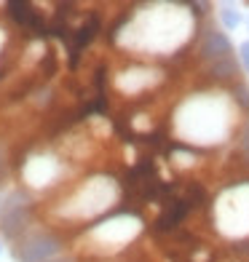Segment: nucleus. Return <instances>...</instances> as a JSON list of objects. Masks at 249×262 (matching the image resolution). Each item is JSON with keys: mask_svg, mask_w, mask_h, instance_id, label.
<instances>
[{"mask_svg": "<svg viewBox=\"0 0 249 262\" xmlns=\"http://www.w3.org/2000/svg\"><path fill=\"white\" fill-rule=\"evenodd\" d=\"M121 201V185L110 174H94L89 180L78 182V187L62 201V217L65 220H91L99 217L108 209H113Z\"/></svg>", "mask_w": 249, "mask_h": 262, "instance_id": "f257e3e1", "label": "nucleus"}, {"mask_svg": "<svg viewBox=\"0 0 249 262\" xmlns=\"http://www.w3.org/2000/svg\"><path fill=\"white\" fill-rule=\"evenodd\" d=\"M38 217V204L25 187H3L0 190V235L6 241H19L27 230H32Z\"/></svg>", "mask_w": 249, "mask_h": 262, "instance_id": "f03ea898", "label": "nucleus"}, {"mask_svg": "<svg viewBox=\"0 0 249 262\" xmlns=\"http://www.w3.org/2000/svg\"><path fill=\"white\" fill-rule=\"evenodd\" d=\"M11 252L16 262H56L67 257V238L54 225H35L19 241H14Z\"/></svg>", "mask_w": 249, "mask_h": 262, "instance_id": "7ed1b4c3", "label": "nucleus"}, {"mask_svg": "<svg viewBox=\"0 0 249 262\" xmlns=\"http://www.w3.org/2000/svg\"><path fill=\"white\" fill-rule=\"evenodd\" d=\"M0 14L19 32H25L30 40L49 38V21L51 19H46L43 11H38V3H30V0H6V3H0Z\"/></svg>", "mask_w": 249, "mask_h": 262, "instance_id": "20e7f679", "label": "nucleus"}, {"mask_svg": "<svg viewBox=\"0 0 249 262\" xmlns=\"http://www.w3.org/2000/svg\"><path fill=\"white\" fill-rule=\"evenodd\" d=\"M196 56H198L204 64H212V62H220V59L236 56V54H233V43H231V38H228V32L220 30V27H215V25L198 27Z\"/></svg>", "mask_w": 249, "mask_h": 262, "instance_id": "39448f33", "label": "nucleus"}, {"mask_svg": "<svg viewBox=\"0 0 249 262\" xmlns=\"http://www.w3.org/2000/svg\"><path fill=\"white\" fill-rule=\"evenodd\" d=\"M99 32H102V14L97 8H91L89 14L83 16L80 25L75 27L73 40H70V46H67V67H70V73H75V70H78L80 54L86 51L94 40H97Z\"/></svg>", "mask_w": 249, "mask_h": 262, "instance_id": "423d86ee", "label": "nucleus"}, {"mask_svg": "<svg viewBox=\"0 0 249 262\" xmlns=\"http://www.w3.org/2000/svg\"><path fill=\"white\" fill-rule=\"evenodd\" d=\"M204 70H206V75L212 80L233 86V83L239 80V75H241V62H239V56H228V59H220V62L204 64Z\"/></svg>", "mask_w": 249, "mask_h": 262, "instance_id": "0eeeda50", "label": "nucleus"}, {"mask_svg": "<svg viewBox=\"0 0 249 262\" xmlns=\"http://www.w3.org/2000/svg\"><path fill=\"white\" fill-rule=\"evenodd\" d=\"M188 214V201H174L172 206H166V211L156 220V230H174L177 225L185 220Z\"/></svg>", "mask_w": 249, "mask_h": 262, "instance_id": "6e6552de", "label": "nucleus"}, {"mask_svg": "<svg viewBox=\"0 0 249 262\" xmlns=\"http://www.w3.org/2000/svg\"><path fill=\"white\" fill-rule=\"evenodd\" d=\"M217 19H220V27L225 32H233L244 25V14H241V6L236 3H220L217 6Z\"/></svg>", "mask_w": 249, "mask_h": 262, "instance_id": "1a4fd4ad", "label": "nucleus"}, {"mask_svg": "<svg viewBox=\"0 0 249 262\" xmlns=\"http://www.w3.org/2000/svg\"><path fill=\"white\" fill-rule=\"evenodd\" d=\"M27 102L35 107V110H46V107H51L54 102H56V91H54V86L51 83H38L32 91H30V97H27Z\"/></svg>", "mask_w": 249, "mask_h": 262, "instance_id": "9d476101", "label": "nucleus"}, {"mask_svg": "<svg viewBox=\"0 0 249 262\" xmlns=\"http://www.w3.org/2000/svg\"><path fill=\"white\" fill-rule=\"evenodd\" d=\"M231 99L236 104V110L249 113V86H246L244 80H236L233 86H231Z\"/></svg>", "mask_w": 249, "mask_h": 262, "instance_id": "9b49d317", "label": "nucleus"}, {"mask_svg": "<svg viewBox=\"0 0 249 262\" xmlns=\"http://www.w3.org/2000/svg\"><path fill=\"white\" fill-rule=\"evenodd\" d=\"M11 163H14V158H11V152L0 145V190L6 187L8 182V174H11Z\"/></svg>", "mask_w": 249, "mask_h": 262, "instance_id": "f8f14e48", "label": "nucleus"}, {"mask_svg": "<svg viewBox=\"0 0 249 262\" xmlns=\"http://www.w3.org/2000/svg\"><path fill=\"white\" fill-rule=\"evenodd\" d=\"M239 150H241L244 161H249V118L244 121V126L239 131Z\"/></svg>", "mask_w": 249, "mask_h": 262, "instance_id": "ddd939ff", "label": "nucleus"}, {"mask_svg": "<svg viewBox=\"0 0 249 262\" xmlns=\"http://www.w3.org/2000/svg\"><path fill=\"white\" fill-rule=\"evenodd\" d=\"M231 249H233V254H239L241 259H249V235H241V238H236Z\"/></svg>", "mask_w": 249, "mask_h": 262, "instance_id": "4468645a", "label": "nucleus"}, {"mask_svg": "<svg viewBox=\"0 0 249 262\" xmlns=\"http://www.w3.org/2000/svg\"><path fill=\"white\" fill-rule=\"evenodd\" d=\"M239 62H241V70L249 75V40H244L239 46Z\"/></svg>", "mask_w": 249, "mask_h": 262, "instance_id": "2eb2a0df", "label": "nucleus"}, {"mask_svg": "<svg viewBox=\"0 0 249 262\" xmlns=\"http://www.w3.org/2000/svg\"><path fill=\"white\" fill-rule=\"evenodd\" d=\"M56 262H80L78 257H73V254H67V257H62V259H56Z\"/></svg>", "mask_w": 249, "mask_h": 262, "instance_id": "dca6fc26", "label": "nucleus"}, {"mask_svg": "<svg viewBox=\"0 0 249 262\" xmlns=\"http://www.w3.org/2000/svg\"><path fill=\"white\" fill-rule=\"evenodd\" d=\"M0 254H3V241H0Z\"/></svg>", "mask_w": 249, "mask_h": 262, "instance_id": "f3484780", "label": "nucleus"}, {"mask_svg": "<svg viewBox=\"0 0 249 262\" xmlns=\"http://www.w3.org/2000/svg\"><path fill=\"white\" fill-rule=\"evenodd\" d=\"M246 25H249V16H246Z\"/></svg>", "mask_w": 249, "mask_h": 262, "instance_id": "a211bd4d", "label": "nucleus"}]
</instances>
